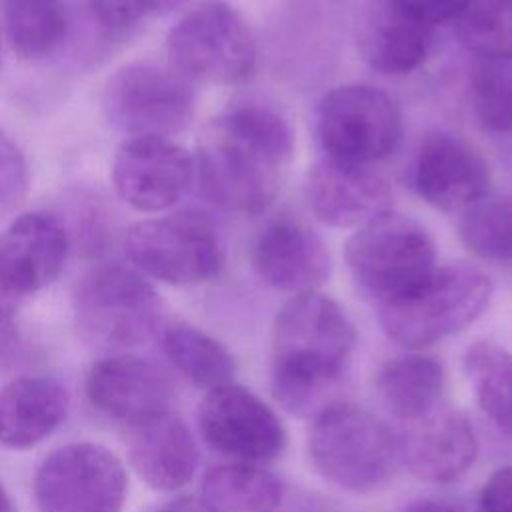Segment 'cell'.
<instances>
[{
  "label": "cell",
  "instance_id": "cell-6",
  "mask_svg": "<svg viewBox=\"0 0 512 512\" xmlns=\"http://www.w3.org/2000/svg\"><path fill=\"white\" fill-rule=\"evenodd\" d=\"M344 256L358 288L378 306L410 294L438 266L430 232L392 210L358 226L346 240Z\"/></svg>",
  "mask_w": 512,
  "mask_h": 512
},
{
  "label": "cell",
  "instance_id": "cell-14",
  "mask_svg": "<svg viewBox=\"0 0 512 512\" xmlns=\"http://www.w3.org/2000/svg\"><path fill=\"white\" fill-rule=\"evenodd\" d=\"M406 178L420 200L442 212H464L490 192L488 162L452 132L424 136L408 162Z\"/></svg>",
  "mask_w": 512,
  "mask_h": 512
},
{
  "label": "cell",
  "instance_id": "cell-39",
  "mask_svg": "<svg viewBox=\"0 0 512 512\" xmlns=\"http://www.w3.org/2000/svg\"><path fill=\"white\" fill-rule=\"evenodd\" d=\"M288 512H320V510H316L314 506L310 508V506H298L296 510H288Z\"/></svg>",
  "mask_w": 512,
  "mask_h": 512
},
{
  "label": "cell",
  "instance_id": "cell-24",
  "mask_svg": "<svg viewBox=\"0 0 512 512\" xmlns=\"http://www.w3.org/2000/svg\"><path fill=\"white\" fill-rule=\"evenodd\" d=\"M160 346L168 362L194 386L214 390L234 382L236 362L228 348L186 322L162 328Z\"/></svg>",
  "mask_w": 512,
  "mask_h": 512
},
{
  "label": "cell",
  "instance_id": "cell-29",
  "mask_svg": "<svg viewBox=\"0 0 512 512\" xmlns=\"http://www.w3.org/2000/svg\"><path fill=\"white\" fill-rule=\"evenodd\" d=\"M454 28L462 46L482 60H512V0H468Z\"/></svg>",
  "mask_w": 512,
  "mask_h": 512
},
{
  "label": "cell",
  "instance_id": "cell-7",
  "mask_svg": "<svg viewBox=\"0 0 512 512\" xmlns=\"http://www.w3.org/2000/svg\"><path fill=\"white\" fill-rule=\"evenodd\" d=\"M82 336L104 348H130L158 332L162 302L136 268L106 264L84 274L72 296Z\"/></svg>",
  "mask_w": 512,
  "mask_h": 512
},
{
  "label": "cell",
  "instance_id": "cell-31",
  "mask_svg": "<svg viewBox=\"0 0 512 512\" xmlns=\"http://www.w3.org/2000/svg\"><path fill=\"white\" fill-rule=\"evenodd\" d=\"M188 0H90L94 16L108 28H128L152 16H164Z\"/></svg>",
  "mask_w": 512,
  "mask_h": 512
},
{
  "label": "cell",
  "instance_id": "cell-12",
  "mask_svg": "<svg viewBox=\"0 0 512 512\" xmlns=\"http://www.w3.org/2000/svg\"><path fill=\"white\" fill-rule=\"evenodd\" d=\"M198 428L210 448L244 462L274 460L286 446V430L272 406L234 382L208 390Z\"/></svg>",
  "mask_w": 512,
  "mask_h": 512
},
{
  "label": "cell",
  "instance_id": "cell-8",
  "mask_svg": "<svg viewBox=\"0 0 512 512\" xmlns=\"http://www.w3.org/2000/svg\"><path fill=\"white\" fill-rule=\"evenodd\" d=\"M134 268L172 286H194L218 276L224 244L216 224L198 210H180L134 224L124 236Z\"/></svg>",
  "mask_w": 512,
  "mask_h": 512
},
{
  "label": "cell",
  "instance_id": "cell-19",
  "mask_svg": "<svg viewBox=\"0 0 512 512\" xmlns=\"http://www.w3.org/2000/svg\"><path fill=\"white\" fill-rule=\"evenodd\" d=\"M304 190L316 220L330 228H358L390 210V188L372 166L324 156L310 166Z\"/></svg>",
  "mask_w": 512,
  "mask_h": 512
},
{
  "label": "cell",
  "instance_id": "cell-30",
  "mask_svg": "<svg viewBox=\"0 0 512 512\" xmlns=\"http://www.w3.org/2000/svg\"><path fill=\"white\" fill-rule=\"evenodd\" d=\"M468 100L482 130L512 136V60H482L468 78Z\"/></svg>",
  "mask_w": 512,
  "mask_h": 512
},
{
  "label": "cell",
  "instance_id": "cell-26",
  "mask_svg": "<svg viewBox=\"0 0 512 512\" xmlns=\"http://www.w3.org/2000/svg\"><path fill=\"white\" fill-rule=\"evenodd\" d=\"M4 28L20 58L42 60L64 46L70 18L60 0H4Z\"/></svg>",
  "mask_w": 512,
  "mask_h": 512
},
{
  "label": "cell",
  "instance_id": "cell-21",
  "mask_svg": "<svg viewBox=\"0 0 512 512\" xmlns=\"http://www.w3.org/2000/svg\"><path fill=\"white\" fill-rule=\"evenodd\" d=\"M128 458L150 488L174 492L192 480L198 446L188 424L172 410H164L130 426Z\"/></svg>",
  "mask_w": 512,
  "mask_h": 512
},
{
  "label": "cell",
  "instance_id": "cell-11",
  "mask_svg": "<svg viewBox=\"0 0 512 512\" xmlns=\"http://www.w3.org/2000/svg\"><path fill=\"white\" fill-rule=\"evenodd\" d=\"M126 490L128 476L122 460L94 442L56 448L34 476L40 512H120Z\"/></svg>",
  "mask_w": 512,
  "mask_h": 512
},
{
  "label": "cell",
  "instance_id": "cell-22",
  "mask_svg": "<svg viewBox=\"0 0 512 512\" xmlns=\"http://www.w3.org/2000/svg\"><path fill=\"white\" fill-rule=\"evenodd\" d=\"M68 394L50 378L22 376L0 388V446L28 450L66 418Z\"/></svg>",
  "mask_w": 512,
  "mask_h": 512
},
{
  "label": "cell",
  "instance_id": "cell-17",
  "mask_svg": "<svg viewBox=\"0 0 512 512\" xmlns=\"http://www.w3.org/2000/svg\"><path fill=\"white\" fill-rule=\"evenodd\" d=\"M406 424L396 444L398 460L412 476L426 482H452L474 464L478 440L464 412L436 406Z\"/></svg>",
  "mask_w": 512,
  "mask_h": 512
},
{
  "label": "cell",
  "instance_id": "cell-34",
  "mask_svg": "<svg viewBox=\"0 0 512 512\" xmlns=\"http://www.w3.org/2000/svg\"><path fill=\"white\" fill-rule=\"evenodd\" d=\"M392 2L434 26L438 22L454 20L468 0H392Z\"/></svg>",
  "mask_w": 512,
  "mask_h": 512
},
{
  "label": "cell",
  "instance_id": "cell-37",
  "mask_svg": "<svg viewBox=\"0 0 512 512\" xmlns=\"http://www.w3.org/2000/svg\"><path fill=\"white\" fill-rule=\"evenodd\" d=\"M404 512H464L460 508H454L450 504H444V502H434V500H422V502H416L412 506H408Z\"/></svg>",
  "mask_w": 512,
  "mask_h": 512
},
{
  "label": "cell",
  "instance_id": "cell-9",
  "mask_svg": "<svg viewBox=\"0 0 512 512\" xmlns=\"http://www.w3.org/2000/svg\"><path fill=\"white\" fill-rule=\"evenodd\" d=\"M404 120L398 104L370 84L328 90L316 108V136L326 158L374 166L396 152Z\"/></svg>",
  "mask_w": 512,
  "mask_h": 512
},
{
  "label": "cell",
  "instance_id": "cell-15",
  "mask_svg": "<svg viewBox=\"0 0 512 512\" xmlns=\"http://www.w3.org/2000/svg\"><path fill=\"white\" fill-rule=\"evenodd\" d=\"M254 274L270 288L302 294L318 290L330 276L332 258L322 236L302 220H268L250 246Z\"/></svg>",
  "mask_w": 512,
  "mask_h": 512
},
{
  "label": "cell",
  "instance_id": "cell-4",
  "mask_svg": "<svg viewBox=\"0 0 512 512\" xmlns=\"http://www.w3.org/2000/svg\"><path fill=\"white\" fill-rule=\"evenodd\" d=\"M490 296L492 282L480 268L444 264L410 294L380 304L378 318L390 340L418 350L468 328L486 310Z\"/></svg>",
  "mask_w": 512,
  "mask_h": 512
},
{
  "label": "cell",
  "instance_id": "cell-13",
  "mask_svg": "<svg viewBox=\"0 0 512 512\" xmlns=\"http://www.w3.org/2000/svg\"><path fill=\"white\" fill-rule=\"evenodd\" d=\"M196 178L194 156L162 136H130L112 162L118 196L138 212H164L176 206Z\"/></svg>",
  "mask_w": 512,
  "mask_h": 512
},
{
  "label": "cell",
  "instance_id": "cell-32",
  "mask_svg": "<svg viewBox=\"0 0 512 512\" xmlns=\"http://www.w3.org/2000/svg\"><path fill=\"white\" fill-rule=\"evenodd\" d=\"M28 164L20 146L0 130V214L10 212L26 194Z\"/></svg>",
  "mask_w": 512,
  "mask_h": 512
},
{
  "label": "cell",
  "instance_id": "cell-2",
  "mask_svg": "<svg viewBox=\"0 0 512 512\" xmlns=\"http://www.w3.org/2000/svg\"><path fill=\"white\" fill-rule=\"evenodd\" d=\"M356 346L346 310L318 290L294 294L272 328V396L296 416H316L342 382Z\"/></svg>",
  "mask_w": 512,
  "mask_h": 512
},
{
  "label": "cell",
  "instance_id": "cell-10",
  "mask_svg": "<svg viewBox=\"0 0 512 512\" xmlns=\"http://www.w3.org/2000/svg\"><path fill=\"white\" fill-rule=\"evenodd\" d=\"M102 112L112 126L130 136L170 138L194 116L192 84L170 66L132 62L104 84Z\"/></svg>",
  "mask_w": 512,
  "mask_h": 512
},
{
  "label": "cell",
  "instance_id": "cell-35",
  "mask_svg": "<svg viewBox=\"0 0 512 512\" xmlns=\"http://www.w3.org/2000/svg\"><path fill=\"white\" fill-rule=\"evenodd\" d=\"M18 306V298H14L12 294H8L2 286H0V348H4L12 336H14V312Z\"/></svg>",
  "mask_w": 512,
  "mask_h": 512
},
{
  "label": "cell",
  "instance_id": "cell-40",
  "mask_svg": "<svg viewBox=\"0 0 512 512\" xmlns=\"http://www.w3.org/2000/svg\"><path fill=\"white\" fill-rule=\"evenodd\" d=\"M0 66H2V30H0Z\"/></svg>",
  "mask_w": 512,
  "mask_h": 512
},
{
  "label": "cell",
  "instance_id": "cell-20",
  "mask_svg": "<svg viewBox=\"0 0 512 512\" xmlns=\"http://www.w3.org/2000/svg\"><path fill=\"white\" fill-rule=\"evenodd\" d=\"M362 60L380 74L402 76L418 70L432 48V24L392 0H370L356 20Z\"/></svg>",
  "mask_w": 512,
  "mask_h": 512
},
{
  "label": "cell",
  "instance_id": "cell-28",
  "mask_svg": "<svg viewBox=\"0 0 512 512\" xmlns=\"http://www.w3.org/2000/svg\"><path fill=\"white\" fill-rule=\"evenodd\" d=\"M458 232L474 256L512 264V194H488L466 208L458 222Z\"/></svg>",
  "mask_w": 512,
  "mask_h": 512
},
{
  "label": "cell",
  "instance_id": "cell-23",
  "mask_svg": "<svg viewBox=\"0 0 512 512\" xmlns=\"http://www.w3.org/2000/svg\"><path fill=\"white\" fill-rule=\"evenodd\" d=\"M444 386L442 364L424 352H406L388 360L376 376V392L384 408L410 422L438 406Z\"/></svg>",
  "mask_w": 512,
  "mask_h": 512
},
{
  "label": "cell",
  "instance_id": "cell-38",
  "mask_svg": "<svg viewBox=\"0 0 512 512\" xmlns=\"http://www.w3.org/2000/svg\"><path fill=\"white\" fill-rule=\"evenodd\" d=\"M0 512H16L14 502H12V498L8 496L6 488L2 486V482H0Z\"/></svg>",
  "mask_w": 512,
  "mask_h": 512
},
{
  "label": "cell",
  "instance_id": "cell-18",
  "mask_svg": "<svg viewBox=\"0 0 512 512\" xmlns=\"http://www.w3.org/2000/svg\"><path fill=\"white\" fill-rule=\"evenodd\" d=\"M86 396L102 414L132 426L170 410L172 384L154 362L134 354H112L88 370Z\"/></svg>",
  "mask_w": 512,
  "mask_h": 512
},
{
  "label": "cell",
  "instance_id": "cell-33",
  "mask_svg": "<svg viewBox=\"0 0 512 512\" xmlns=\"http://www.w3.org/2000/svg\"><path fill=\"white\" fill-rule=\"evenodd\" d=\"M482 512H512V466L496 470L480 490Z\"/></svg>",
  "mask_w": 512,
  "mask_h": 512
},
{
  "label": "cell",
  "instance_id": "cell-3",
  "mask_svg": "<svg viewBox=\"0 0 512 512\" xmlns=\"http://www.w3.org/2000/svg\"><path fill=\"white\" fill-rule=\"evenodd\" d=\"M316 472L332 486L366 494L384 486L398 460L396 436L372 412L354 404H330L308 432Z\"/></svg>",
  "mask_w": 512,
  "mask_h": 512
},
{
  "label": "cell",
  "instance_id": "cell-27",
  "mask_svg": "<svg viewBox=\"0 0 512 512\" xmlns=\"http://www.w3.org/2000/svg\"><path fill=\"white\" fill-rule=\"evenodd\" d=\"M464 372L480 410L512 438V352L488 340L474 342L464 354Z\"/></svg>",
  "mask_w": 512,
  "mask_h": 512
},
{
  "label": "cell",
  "instance_id": "cell-36",
  "mask_svg": "<svg viewBox=\"0 0 512 512\" xmlns=\"http://www.w3.org/2000/svg\"><path fill=\"white\" fill-rule=\"evenodd\" d=\"M158 512H212L202 498L194 496H178L170 502H166Z\"/></svg>",
  "mask_w": 512,
  "mask_h": 512
},
{
  "label": "cell",
  "instance_id": "cell-1",
  "mask_svg": "<svg viewBox=\"0 0 512 512\" xmlns=\"http://www.w3.org/2000/svg\"><path fill=\"white\" fill-rule=\"evenodd\" d=\"M294 156L286 118L260 102L212 118L198 142L196 178L204 196L238 214H260L278 196Z\"/></svg>",
  "mask_w": 512,
  "mask_h": 512
},
{
  "label": "cell",
  "instance_id": "cell-25",
  "mask_svg": "<svg viewBox=\"0 0 512 512\" xmlns=\"http://www.w3.org/2000/svg\"><path fill=\"white\" fill-rule=\"evenodd\" d=\"M200 498L212 512H278L282 488L264 468L234 462L204 474Z\"/></svg>",
  "mask_w": 512,
  "mask_h": 512
},
{
  "label": "cell",
  "instance_id": "cell-5",
  "mask_svg": "<svg viewBox=\"0 0 512 512\" xmlns=\"http://www.w3.org/2000/svg\"><path fill=\"white\" fill-rule=\"evenodd\" d=\"M166 54L168 66L190 84H242L258 66L252 28L224 0H204L190 8L170 28Z\"/></svg>",
  "mask_w": 512,
  "mask_h": 512
},
{
  "label": "cell",
  "instance_id": "cell-16",
  "mask_svg": "<svg viewBox=\"0 0 512 512\" xmlns=\"http://www.w3.org/2000/svg\"><path fill=\"white\" fill-rule=\"evenodd\" d=\"M68 250L70 236L56 216L28 212L14 218L0 234V286L18 300L50 286Z\"/></svg>",
  "mask_w": 512,
  "mask_h": 512
}]
</instances>
